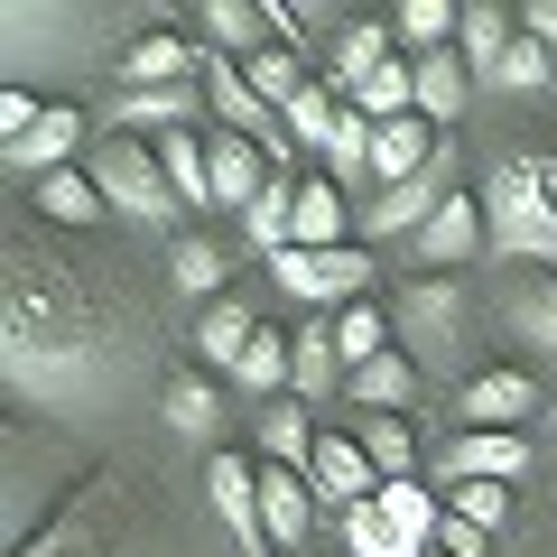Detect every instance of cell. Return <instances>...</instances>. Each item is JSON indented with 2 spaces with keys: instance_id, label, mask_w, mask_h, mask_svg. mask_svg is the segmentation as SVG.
I'll return each instance as SVG.
<instances>
[{
  "instance_id": "1",
  "label": "cell",
  "mask_w": 557,
  "mask_h": 557,
  "mask_svg": "<svg viewBox=\"0 0 557 557\" xmlns=\"http://www.w3.org/2000/svg\"><path fill=\"white\" fill-rule=\"evenodd\" d=\"M0 344H10V391L38 399L57 418H102L121 399V381L139 372L149 325L102 288V270L57 260L38 242H10V307H0Z\"/></svg>"
},
{
  "instance_id": "2",
  "label": "cell",
  "mask_w": 557,
  "mask_h": 557,
  "mask_svg": "<svg viewBox=\"0 0 557 557\" xmlns=\"http://www.w3.org/2000/svg\"><path fill=\"white\" fill-rule=\"evenodd\" d=\"M483 223H493L502 260L557 270V159L548 149H511V159L483 177Z\"/></svg>"
},
{
  "instance_id": "3",
  "label": "cell",
  "mask_w": 557,
  "mask_h": 557,
  "mask_svg": "<svg viewBox=\"0 0 557 557\" xmlns=\"http://www.w3.org/2000/svg\"><path fill=\"white\" fill-rule=\"evenodd\" d=\"M465 325H474V307H465L456 278H409V288L391 298V335H399V354H409L418 372H456L465 362Z\"/></svg>"
},
{
  "instance_id": "4",
  "label": "cell",
  "mask_w": 557,
  "mask_h": 557,
  "mask_svg": "<svg viewBox=\"0 0 557 557\" xmlns=\"http://www.w3.org/2000/svg\"><path fill=\"white\" fill-rule=\"evenodd\" d=\"M84 177H94L102 205H112V214H131V223H168V214H177V186H168V168H159V139L102 131L94 159H84Z\"/></svg>"
},
{
  "instance_id": "5",
  "label": "cell",
  "mask_w": 557,
  "mask_h": 557,
  "mask_svg": "<svg viewBox=\"0 0 557 557\" xmlns=\"http://www.w3.org/2000/svg\"><path fill=\"white\" fill-rule=\"evenodd\" d=\"M278 270V288H288V298H307V307H362V288H372V251H362V242H344V251H278L270 260Z\"/></svg>"
},
{
  "instance_id": "6",
  "label": "cell",
  "mask_w": 557,
  "mask_h": 557,
  "mask_svg": "<svg viewBox=\"0 0 557 557\" xmlns=\"http://www.w3.org/2000/svg\"><path fill=\"white\" fill-rule=\"evenodd\" d=\"M10 557H121V539H112V483H84L75 511H57L38 539H20Z\"/></svg>"
},
{
  "instance_id": "7",
  "label": "cell",
  "mask_w": 557,
  "mask_h": 557,
  "mask_svg": "<svg viewBox=\"0 0 557 557\" xmlns=\"http://www.w3.org/2000/svg\"><path fill=\"white\" fill-rule=\"evenodd\" d=\"M317 483L298 474V465H260V530H270V557H307V539H317Z\"/></svg>"
},
{
  "instance_id": "8",
  "label": "cell",
  "mask_w": 557,
  "mask_h": 557,
  "mask_svg": "<svg viewBox=\"0 0 557 557\" xmlns=\"http://www.w3.org/2000/svg\"><path fill=\"white\" fill-rule=\"evenodd\" d=\"M456 196V177H446V149L428 168H418V177H399V186H381L372 205H362V242H391V233H409L418 242V223L437 214V205Z\"/></svg>"
},
{
  "instance_id": "9",
  "label": "cell",
  "mask_w": 557,
  "mask_h": 557,
  "mask_svg": "<svg viewBox=\"0 0 557 557\" xmlns=\"http://www.w3.org/2000/svg\"><path fill=\"white\" fill-rule=\"evenodd\" d=\"M520 474H530V437H520V428H465L437 456L446 493H456V483H520Z\"/></svg>"
},
{
  "instance_id": "10",
  "label": "cell",
  "mask_w": 557,
  "mask_h": 557,
  "mask_svg": "<svg viewBox=\"0 0 557 557\" xmlns=\"http://www.w3.org/2000/svg\"><path fill=\"white\" fill-rule=\"evenodd\" d=\"M307 483H317V502H335V511H362V502H381V465L362 456L354 428H325L317 456H307Z\"/></svg>"
},
{
  "instance_id": "11",
  "label": "cell",
  "mask_w": 557,
  "mask_h": 557,
  "mask_svg": "<svg viewBox=\"0 0 557 557\" xmlns=\"http://www.w3.org/2000/svg\"><path fill=\"white\" fill-rule=\"evenodd\" d=\"M474 251H493V223H483V196H446L437 214L418 223V278H428V270H465Z\"/></svg>"
},
{
  "instance_id": "12",
  "label": "cell",
  "mask_w": 557,
  "mask_h": 557,
  "mask_svg": "<svg viewBox=\"0 0 557 557\" xmlns=\"http://www.w3.org/2000/svg\"><path fill=\"white\" fill-rule=\"evenodd\" d=\"M84 139H94V121H84L75 102H47V112L28 121L20 139H0V149H10V168H28V177H57V168H75ZM84 159H94V149H84Z\"/></svg>"
},
{
  "instance_id": "13",
  "label": "cell",
  "mask_w": 557,
  "mask_h": 557,
  "mask_svg": "<svg viewBox=\"0 0 557 557\" xmlns=\"http://www.w3.org/2000/svg\"><path fill=\"white\" fill-rule=\"evenodd\" d=\"M205 502H214V520H223V530H233L251 557H270V530H260V465L205 456Z\"/></svg>"
},
{
  "instance_id": "14",
  "label": "cell",
  "mask_w": 557,
  "mask_h": 557,
  "mask_svg": "<svg viewBox=\"0 0 557 557\" xmlns=\"http://www.w3.org/2000/svg\"><path fill=\"white\" fill-rule=\"evenodd\" d=\"M168 84H205V47H186L177 28L131 38V57H121V94H168Z\"/></svg>"
},
{
  "instance_id": "15",
  "label": "cell",
  "mask_w": 557,
  "mask_h": 557,
  "mask_svg": "<svg viewBox=\"0 0 557 557\" xmlns=\"http://www.w3.org/2000/svg\"><path fill=\"white\" fill-rule=\"evenodd\" d=\"M205 159H214V205H233V214H251L260 196H270V149L242 131H205Z\"/></svg>"
},
{
  "instance_id": "16",
  "label": "cell",
  "mask_w": 557,
  "mask_h": 557,
  "mask_svg": "<svg viewBox=\"0 0 557 557\" xmlns=\"http://www.w3.org/2000/svg\"><path fill=\"white\" fill-rule=\"evenodd\" d=\"M391 57H399L391 20H344V28H335V57H325V84H335V94L354 102V94H362V84H372Z\"/></svg>"
},
{
  "instance_id": "17",
  "label": "cell",
  "mask_w": 557,
  "mask_h": 557,
  "mask_svg": "<svg viewBox=\"0 0 557 557\" xmlns=\"http://www.w3.org/2000/svg\"><path fill=\"white\" fill-rule=\"evenodd\" d=\"M344 391H354V409H362V418H409V409H418V391H428V372H418L409 354H381V362H362Z\"/></svg>"
},
{
  "instance_id": "18",
  "label": "cell",
  "mask_w": 557,
  "mask_h": 557,
  "mask_svg": "<svg viewBox=\"0 0 557 557\" xmlns=\"http://www.w3.org/2000/svg\"><path fill=\"white\" fill-rule=\"evenodd\" d=\"M362 242V214H344L335 177H298V251H344Z\"/></svg>"
},
{
  "instance_id": "19",
  "label": "cell",
  "mask_w": 557,
  "mask_h": 557,
  "mask_svg": "<svg viewBox=\"0 0 557 557\" xmlns=\"http://www.w3.org/2000/svg\"><path fill=\"white\" fill-rule=\"evenodd\" d=\"M456 409L474 418V428H520V418L539 409V381H530V372H474Z\"/></svg>"
},
{
  "instance_id": "20",
  "label": "cell",
  "mask_w": 557,
  "mask_h": 557,
  "mask_svg": "<svg viewBox=\"0 0 557 557\" xmlns=\"http://www.w3.org/2000/svg\"><path fill=\"white\" fill-rule=\"evenodd\" d=\"M428 131H437L428 112H399V121H381V131H372V177H381V186L418 177V168L437 159V139H428Z\"/></svg>"
},
{
  "instance_id": "21",
  "label": "cell",
  "mask_w": 557,
  "mask_h": 557,
  "mask_svg": "<svg viewBox=\"0 0 557 557\" xmlns=\"http://www.w3.org/2000/svg\"><path fill=\"white\" fill-rule=\"evenodd\" d=\"M511 38H520V20H511V10H493V0H465L456 57L474 65V84H493V75H502V57H511Z\"/></svg>"
},
{
  "instance_id": "22",
  "label": "cell",
  "mask_w": 557,
  "mask_h": 557,
  "mask_svg": "<svg viewBox=\"0 0 557 557\" xmlns=\"http://www.w3.org/2000/svg\"><path fill=\"white\" fill-rule=\"evenodd\" d=\"M223 278H233L223 242H205V233H177V242H168V288H177V298L214 307V298H223Z\"/></svg>"
},
{
  "instance_id": "23",
  "label": "cell",
  "mask_w": 557,
  "mask_h": 557,
  "mask_svg": "<svg viewBox=\"0 0 557 557\" xmlns=\"http://www.w3.org/2000/svg\"><path fill=\"white\" fill-rule=\"evenodd\" d=\"M159 418L177 428V437L214 446V428H223V399H214V381H205V372H168V381H159Z\"/></svg>"
},
{
  "instance_id": "24",
  "label": "cell",
  "mask_w": 557,
  "mask_h": 557,
  "mask_svg": "<svg viewBox=\"0 0 557 557\" xmlns=\"http://www.w3.org/2000/svg\"><path fill=\"white\" fill-rule=\"evenodd\" d=\"M502 325H511L520 354H557V278H520L502 298Z\"/></svg>"
},
{
  "instance_id": "25",
  "label": "cell",
  "mask_w": 557,
  "mask_h": 557,
  "mask_svg": "<svg viewBox=\"0 0 557 557\" xmlns=\"http://www.w3.org/2000/svg\"><path fill=\"white\" fill-rule=\"evenodd\" d=\"M28 205H38L47 223H65V233H94V223L112 214V205H102V186L84 177V168H57V177H38V196H28Z\"/></svg>"
},
{
  "instance_id": "26",
  "label": "cell",
  "mask_w": 557,
  "mask_h": 557,
  "mask_svg": "<svg viewBox=\"0 0 557 557\" xmlns=\"http://www.w3.org/2000/svg\"><path fill=\"white\" fill-rule=\"evenodd\" d=\"M465 28V0H399L391 10V38L409 47V57H446Z\"/></svg>"
},
{
  "instance_id": "27",
  "label": "cell",
  "mask_w": 557,
  "mask_h": 557,
  "mask_svg": "<svg viewBox=\"0 0 557 557\" xmlns=\"http://www.w3.org/2000/svg\"><path fill=\"white\" fill-rule=\"evenodd\" d=\"M317 418H307V399H270V409H260V465H298L307 474V456H317Z\"/></svg>"
},
{
  "instance_id": "28",
  "label": "cell",
  "mask_w": 557,
  "mask_h": 557,
  "mask_svg": "<svg viewBox=\"0 0 557 557\" xmlns=\"http://www.w3.org/2000/svg\"><path fill=\"white\" fill-rule=\"evenodd\" d=\"M465 102H474V65L456 57V47H446V57H418V112L437 121H465Z\"/></svg>"
},
{
  "instance_id": "29",
  "label": "cell",
  "mask_w": 557,
  "mask_h": 557,
  "mask_svg": "<svg viewBox=\"0 0 557 557\" xmlns=\"http://www.w3.org/2000/svg\"><path fill=\"white\" fill-rule=\"evenodd\" d=\"M233 381H242V391H260V399H288V381H298V335L260 325V335H251V354L233 362Z\"/></svg>"
},
{
  "instance_id": "30",
  "label": "cell",
  "mask_w": 557,
  "mask_h": 557,
  "mask_svg": "<svg viewBox=\"0 0 557 557\" xmlns=\"http://www.w3.org/2000/svg\"><path fill=\"white\" fill-rule=\"evenodd\" d=\"M205 38H214V57H260L278 38V20L251 0H205Z\"/></svg>"
},
{
  "instance_id": "31",
  "label": "cell",
  "mask_w": 557,
  "mask_h": 557,
  "mask_svg": "<svg viewBox=\"0 0 557 557\" xmlns=\"http://www.w3.org/2000/svg\"><path fill=\"white\" fill-rule=\"evenodd\" d=\"M381 511H391V530H399L409 557H428L437 530H446V502H428V483H381Z\"/></svg>"
},
{
  "instance_id": "32",
  "label": "cell",
  "mask_w": 557,
  "mask_h": 557,
  "mask_svg": "<svg viewBox=\"0 0 557 557\" xmlns=\"http://www.w3.org/2000/svg\"><path fill=\"white\" fill-rule=\"evenodd\" d=\"M242 75H251V94L270 102L278 121H288V102L307 94V57H298V47H288V38H270V47H260V57H242Z\"/></svg>"
},
{
  "instance_id": "33",
  "label": "cell",
  "mask_w": 557,
  "mask_h": 557,
  "mask_svg": "<svg viewBox=\"0 0 557 557\" xmlns=\"http://www.w3.org/2000/svg\"><path fill=\"white\" fill-rule=\"evenodd\" d=\"M251 335H260V317H251L242 298H214V307L196 317V354H205V362H223V372L251 354Z\"/></svg>"
},
{
  "instance_id": "34",
  "label": "cell",
  "mask_w": 557,
  "mask_h": 557,
  "mask_svg": "<svg viewBox=\"0 0 557 557\" xmlns=\"http://www.w3.org/2000/svg\"><path fill=\"white\" fill-rule=\"evenodd\" d=\"M205 112V84H168V94H121V131H186Z\"/></svg>"
},
{
  "instance_id": "35",
  "label": "cell",
  "mask_w": 557,
  "mask_h": 557,
  "mask_svg": "<svg viewBox=\"0 0 557 557\" xmlns=\"http://www.w3.org/2000/svg\"><path fill=\"white\" fill-rule=\"evenodd\" d=\"M354 437L381 465V483H418V428L409 418H354Z\"/></svg>"
},
{
  "instance_id": "36",
  "label": "cell",
  "mask_w": 557,
  "mask_h": 557,
  "mask_svg": "<svg viewBox=\"0 0 557 557\" xmlns=\"http://www.w3.org/2000/svg\"><path fill=\"white\" fill-rule=\"evenodd\" d=\"M159 168L177 186V205H214V159H205V131H168L159 139Z\"/></svg>"
},
{
  "instance_id": "37",
  "label": "cell",
  "mask_w": 557,
  "mask_h": 557,
  "mask_svg": "<svg viewBox=\"0 0 557 557\" xmlns=\"http://www.w3.org/2000/svg\"><path fill=\"white\" fill-rule=\"evenodd\" d=\"M335 381H354L344 372V344H335V325L307 317L298 325V381H288V399H317V391H335Z\"/></svg>"
},
{
  "instance_id": "38",
  "label": "cell",
  "mask_w": 557,
  "mask_h": 557,
  "mask_svg": "<svg viewBox=\"0 0 557 557\" xmlns=\"http://www.w3.org/2000/svg\"><path fill=\"white\" fill-rule=\"evenodd\" d=\"M242 223H251V242H260L270 260H278V251H298V177H270V196H260Z\"/></svg>"
},
{
  "instance_id": "39",
  "label": "cell",
  "mask_w": 557,
  "mask_h": 557,
  "mask_svg": "<svg viewBox=\"0 0 557 557\" xmlns=\"http://www.w3.org/2000/svg\"><path fill=\"white\" fill-rule=\"evenodd\" d=\"M335 121H344V94H335V84H307V94L288 102V139H317V149H325Z\"/></svg>"
},
{
  "instance_id": "40",
  "label": "cell",
  "mask_w": 557,
  "mask_h": 557,
  "mask_svg": "<svg viewBox=\"0 0 557 557\" xmlns=\"http://www.w3.org/2000/svg\"><path fill=\"white\" fill-rule=\"evenodd\" d=\"M344 548H354V557H409V548H399V530H391V511H381V502L344 511Z\"/></svg>"
},
{
  "instance_id": "41",
  "label": "cell",
  "mask_w": 557,
  "mask_h": 557,
  "mask_svg": "<svg viewBox=\"0 0 557 557\" xmlns=\"http://www.w3.org/2000/svg\"><path fill=\"white\" fill-rule=\"evenodd\" d=\"M502 493H511V483H456V493H446V511L474 520V530H502V511H511Z\"/></svg>"
},
{
  "instance_id": "42",
  "label": "cell",
  "mask_w": 557,
  "mask_h": 557,
  "mask_svg": "<svg viewBox=\"0 0 557 557\" xmlns=\"http://www.w3.org/2000/svg\"><path fill=\"white\" fill-rule=\"evenodd\" d=\"M493 548V530H474V520H456L446 511V530H437V557H483Z\"/></svg>"
},
{
  "instance_id": "43",
  "label": "cell",
  "mask_w": 557,
  "mask_h": 557,
  "mask_svg": "<svg viewBox=\"0 0 557 557\" xmlns=\"http://www.w3.org/2000/svg\"><path fill=\"white\" fill-rule=\"evenodd\" d=\"M38 112H47V102L10 84V94H0V139H20V131H28V121H38Z\"/></svg>"
},
{
  "instance_id": "44",
  "label": "cell",
  "mask_w": 557,
  "mask_h": 557,
  "mask_svg": "<svg viewBox=\"0 0 557 557\" xmlns=\"http://www.w3.org/2000/svg\"><path fill=\"white\" fill-rule=\"evenodd\" d=\"M548 428H557V399H548Z\"/></svg>"
},
{
  "instance_id": "45",
  "label": "cell",
  "mask_w": 557,
  "mask_h": 557,
  "mask_svg": "<svg viewBox=\"0 0 557 557\" xmlns=\"http://www.w3.org/2000/svg\"><path fill=\"white\" fill-rule=\"evenodd\" d=\"M428 557H437V548H428Z\"/></svg>"
}]
</instances>
